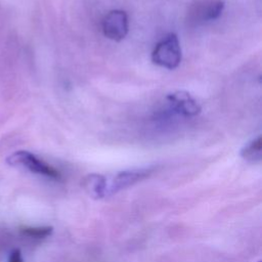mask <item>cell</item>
Returning <instances> with one entry per match:
<instances>
[{"label": "cell", "mask_w": 262, "mask_h": 262, "mask_svg": "<svg viewBox=\"0 0 262 262\" xmlns=\"http://www.w3.org/2000/svg\"><path fill=\"white\" fill-rule=\"evenodd\" d=\"M259 262H261V261H259Z\"/></svg>", "instance_id": "8fae6325"}, {"label": "cell", "mask_w": 262, "mask_h": 262, "mask_svg": "<svg viewBox=\"0 0 262 262\" xmlns=\"http://www.w3.org/2000/svg\"><path fill=\"white\" fill-rule=\"evenodd\" d=\"M154 63L168 70L176 69L181 61V48L177 36L173 33L161 40L152 50Z\"/></svg>", "instance_id": "7a4b0ae2"}, {"label": "cell", "mask_w": 262, "mask_h": 262, "mask_svg": "<svg viewBox=\"0 0 262 262\" xmlns=\"http://www.w3.org/2000/svg\"><path fill=\"white\" fill-rule=\"evenodd\" d=\"M241 156L248 162L257 163L262 158V137L259 135L248 142L241 150Z\"/></svg>", "instance_id": "ba28073f"}, {"label": "cell", "mask_w": 262, "mask_h": 262, "mask_svg": "<svg viewBox=\"0 0 262 262\" xmlns=\"http://www.w3.org/2000/svg\"><path fill=\"white\" fill-rule=\"evenodd\" d=\"M151 173L150 169H133L125 170L117 173L112 177L111 180L106 178V196L118 193L121 190H124L135 183L145 179Z\"/></svg>", "instance_id": "3957f363"}, {"label": "cell", "mask_w": 262, "mask_h": 262, "mask_svg": "<svg viewBox=\"0 0 262 262\" xmlns=\"http://www.w3.org/2000/svg\"><path fill=\"white\" fill-rule=\"evenodd\" d=\"M167 100L172 108L183 117H194L201 112L200 104L186 91L178 90L172 92L167 96Z\"/></svg>", "instance_id": "5b68a950"}, {"label": "cell", "mask_w": 262, "mask_h": 262, "mask_svg": "<svg viewBox=\"0 0 262 262\" xmlns=\"http://www.w3.org/2000/svg\"><path fill=\"white\" fill-rule=\"evenodd\" d=\"M128 15L120 9L110 11L102 20L103 35L113 41L123 40L128 33Z\"/></svg>", "instance_id": "277c9868"}, {"label": "cell", "mask_w": 262, "mask_h": 262, "mask_svg": "<svg viewBox=\"0 0 262 262\" xmlns=\"http://www.w3.org/2000/svg\"><path fill=\"white\" fill-rule=\"evenodd\" d=\"M53 232L52 226H25L19 229V233L28 238L43 239L51 235Z\"/></svg>", "instance_id": "9c48e42d"}, {"label": "cell", "mask_w": 262, "mask_h": 262, "mask_svg": "<svg viewBox=\"0 0 262 262\" xmlns=\"http://www.w3.org/2000/svg\"><path fill=\"white\" fill-rule=\"evenodd\" d=\"M8 262H24L23 255L19 249H13L9 256H8Z\"/></svg>", "instance_id": "30bf717a"}, {"label": "cell", "mask_w": 262, "mask_h": 262, "mask_svg": "<svg viewBox=\"0 0 262 262\" xmlns=\"http://www.w3.org/2000/svg\"><path fill=\"white\" fill-rule=\"evenodd\" d=\"M82 187L91 199H103L106 196V177L97 173L88 174L82 180Z\"/></svg>", "instance_id": "52a82bcc"}, {"label": "cell", "mask_w": 262, "mask_h": 262, "mask_svg": "<svg viewBox=\"0 0 262 262\" xmlns=\"http://www.w3.org/2000/svg\"><path fill=\"white\" fill-rule=\"evenodd\" d=\"M224 8L222 0H205L198 2L191 8V16L195 21H209L218 18Z\"/></svg>", "instance_id": "8992f818"}, {"label": "cell", "mask_w": 262, "mask_h": 262, "mask_svg": "<svg viewBox=\"0 0 262 262\" xmlns=\"http://www.w3.org/2000/svg\"><path fill=\"white\" fill-rule=\"evenodd\" d=\"M8 165L13 167H23L32 173L42 175L44 177L58 180L61 175L58 170L50 166L36 155L28 150H16L6 159Z\"/></svg>", "instance_id": "6da1fadb"}]
</instances>
